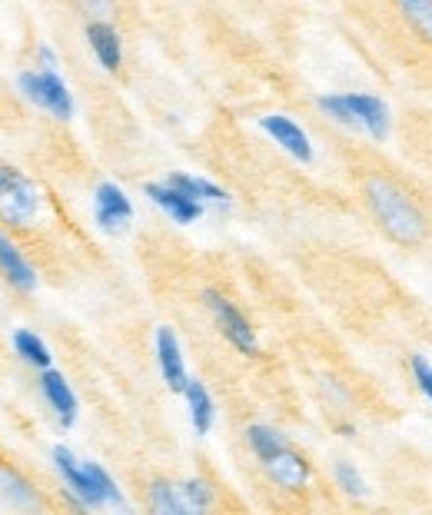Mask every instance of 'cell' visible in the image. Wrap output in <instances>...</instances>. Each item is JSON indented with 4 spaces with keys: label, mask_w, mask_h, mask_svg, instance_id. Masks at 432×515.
<instances>
[{
    "label": "cell",
    "mask_w": 432,
    "mask_h": 515,
    "mask_svg": "<svg viewBox=\"0 0 432 515\" xmlns=\"http://www.w3.org/2000/svg\"><path fill=\"white\" fill-rule=\"evenodd\" d=\"M366 197H369V206H373L376 220L383 223V230L393 236V240L406 243V246H416L426 236L423 213H419L416 206L409 203L406 193L393 187L389 180H379V177L369 180Z\"/></svg>",
    "instance_id": "obj_1"
},
{
    "label": "cell",
    "mask_w": 432,
    "mask_h": 515,
    "mask_svg": "<svg viewBox=\"0 0 432 515\" xmlns=\"http://www.w3.org/2000/svg\"><path fill=\"white\" fill-rule=\"evenodd\" d=\"M20 94L30 103H37L40 110H47L50 117L57 120H70L74 117V97L64 80L57 77V70H24L17 80Z\"/></svg>",
    "instance_id": "obj_2"
},
{
    "label": "cell",
    "mask_w": 432,
    "mask_h": 515,
    "mask_svg": "<svg viewBox=\"0 0 432 515\" xmlns=\"http://www.w3.org/2000/svg\"><path fill=\"white\" fill-rule=\"evenodd\" d=\"M40 210V190L14 167H0V220L27 226Z\"/></svg>",
    "instance_id": "obj_3"
},
{
    "label": "cell",
    "mask_w": 432,
    "mask_h": 515,
    "mask_svg": "<svg viewBox=\"0 0 432 515\" xmlns=\"http://www.w3.org/2000/svg\"><path fill=\"white\" fill-rule=\"evenodd\" d=\"M54 466H57L60 479H64L67 492L74 496V502H77L80 509H100V506H107L104 492H100L94 472H90V462H80L67 446H54Z\"/></svg>",
    "instance_id": "obj_4"
},
{
    "label": "cell",
    "mask_w": 432,
    "mask_h": 515,
    "mask_svg": "<svg viewBox=\"0 0 432 515\" xmlns=\"http://www.w3.org/2000/svg\"><path fill=\"white\" fill-rule=\"evenodd\" d=\"M94 220L104 233L123 236L133 223V203L117 183H100L94 190Z\"/></svg>",
    "instance_id": "obj_5"
},
{
    "label": "cell",
    "mask_w": 432,
    "mask_h": 515,
    "mask_svg": "<svg viewBox=\"0 0 432 515\" xmlns=\"http://www.w3.org/2000/svg\"><path fill=\"white\" fill-rule=\"evenodd\" d=\"M203 300H207V306L213 309V316H216V323H220L223 336L230 339V343L240 349V353H256V333H253V326L243 319L240 309H236L230 300H223V296L216 293V290L203 293Z\"/></svg>",
    "instance_id": "obj_6"
},
{
    "label": "cell",
    "mask_w": 432,
    "mask_h": 515,
    "mask_svg": "<svg viewBox=\"0 0 432 515\" xmlns=\"http://www.w3.org/2000/svg\"><path fill=\"white\" fill-rule=\"evenodd\" d=\"M143 193H147V197L157 203L173 223H180V226L197 223L200 216H203V203L187 197V193L177 190L173 183H147V187H143Z\"/></svg>",
    "instance_id": "obj_7"
},
{
    "label": "cell",
    "mask_w": 432,
    "mask_h": 515,
    "mask_svg": "<svg viewBox=\"0 0 432 515\" xmlns=\"http://www.w3.org/2000/svg\"><path fill=\"white\" fill-rule=\"evenodd\" d=\"M260 127L270 133V137L280 143V147L290 153L293 160H300V163H313V143L310 137H306V130L300 127L296 120L290 117H283V113H270V117H263L260 120Z\"/></svg>",
    "instance_id": "obj_8"
},
{
    "label": "cell",
    "mask_w": 432,
    "mask_h": 515,
    "mask_svg": "<svg viewBox=\"0 0 432 515\" xmlns=\"http://www.w3.org/2000/svg\"><path fill=\"white\" fill-rule=\"evenodd\" d=\"M157 363H160L163 383H167L173 393H183L187 383H190V376H187V363H183L180 339L170 326L157 329Z\"/></svg>",
    "instance_id": "obj_9"
},
{
    "label": "cell",
    "mask_w": 432,
    "mask_h": 515,
    "mask_svg": "<svg viewBox=\"0 0 432 515\" xmlns=\"http://www.w3.org/2000/svg\"><path fill=\"white\" fill-rule=\"evenodd\" d=\"M346 103H349V110H353L359 130H366L369 137H376V140L389 137V130H393V113H389L383 100L373 94H346Z\"/></svg>",
    "instance_id": "obj_10"
},
{
    "label": "cell",
    "mask_w": 432,
    "mask_h": 515,
    "mask_svg": "<svg viewBox=\"0 0 432 515\" xmlns=\"http://www.w3.org/2000/svg\"><path fill=\"white\" fill-rule=\"evenodd\" d=\"M40 393L47 396L50 409L57 412L60 426H74L77 422V412H80V403L74 396V389L64 379V373H57V369H40Z\"/></svg>",
    "instance_id": "obj_11"
},
{
    "label": "cell",
    "mask_w": 432,
    "mask_h": 515,
    "mask_svg": "<svg viewBox=\"0 0 432 515\" xmlns=\"http://www.w3.org/2000/svg\"><path fill=\"white\" fill-rule=\"evenodd\" d=\"M0 273L7 276L10 286H17V290H37V273L34 266L24 260V253L17 250V243H10V236L0 233Z\"/></svg>",
    "instance_id": "obj_12"
},
{
    "label": "cell",
    "mask_w": 432,
    "mask_h": 515,
    "mask_svg": "<svg viewBox=\"0 0 432 515\" xmlns=\"http://www.w3.org/2000/svg\"><path fill=\"white\" fill-rule=\"evenodd\" d=\"M87 44H90V50L97 54L100 67H104V70H117V67H120L123 47H120L117 30H113L110 24H104V20H94V24L87 27Z\"/></svg>",
    "instance_id": "obj_13"
},
{
    "label": "cell",
    "mask_w": 432,
    "mask_h": 515,
    "mask_svg": "<svg viewBox=\"0 0 432 515\" xmlns=\"http://www.w3.org/2000/svg\"><path fill=\"white\" fill-rule=\"evenodd\" d=\"M266 472L286 489H300V486H306V479H310V466H306L296 452H290V446L283 452H276L273 459H266Z\"/></svg>",
    "instance_id": "obj_14"
},
{
    "label": "cell",
    "mask_w": 432,
    "mask_h": 515,
    "mask_svg": "<svg viewBox=\"0 0 432 515\" xmlns=\"http://www.w3.org/2000/svg\"><path fill=\"white\" fill-rule=\"evenodd\" d=\"M183 396H187V403H190V422H193V429H197V436H207L213 429V416H216L213 396L207 393V386H203L200 379H190L187 389H183Z\"/></svg>",
    "instance_id": "obj_15"
},
{
    "label": "cell",
    "mask_w": 432,
    "mask_h": 515,
    "mask_svg": "<svg viewBox=\"0 0 432 515\" xmlns=\"http://www.w3.org/2000/svg\"><path fill=\"white\" fill-rule=\"evenodd\" d=\"M167 183H173L177 190H183L187 197H193L197 203H216V206H226L230 203V193L220 190L216 183L203 180V177H190V173H170Z\"/></svg>",
    "instance_id": "obj_16"
},
{
    "label": "cell",
    "mask_w": 432,
    "mask_h": 515,
    "mask_svg": "<svg viewBox=\"0 0 432 515\" xmlns=\"http://www.w3.org/2000/svg\"><path fill=\"white\" fill-rule=\"evenodd\" d=\"M14 349H17V356L24 359V363L37 366V369H47L50 363H54V356H50L47 343L37 333H30V329H17V333H14Z\"/></svg>",
    "instance_id": "obj_17"
},
{
    "label": "cell",
    "mask_w": 432,
    "mask_h": 515,
    "mask_svg": "<svg viewBox=\"0 0 432 515\" xmlns=\"http://www.w3.org/2000/svg\"><path fill=\"white\" fill-rule=\"evenodd\" d=\"M0 496H4L14 509H34L37 496L27 486V479H20L14 469H0Z\"/></svg>",
    "instance_id": "obj_18"
},
{
    "label": "cell",
    "mask_w": 432,
    "mask_h": 515,
    "mask_svg": "<svg viewBox=\"0 0 432 515\" xmlns=\"http://www.w3.org/2000/svg\"><path fill=\"white\" fill-rule=\"evenodd\" d=\"M150 506H153V512H160V515H183V512H190L187 499H183V492L177 486H170V482H153V486H150Z\"/></svg>",
    "instance_id": "obj_19"
},
{
    "label": "cell",
    "mask_w": 432,
    "mask_h": 515,
    "mask_svg": "<svg viewBox=\"0 0 432 515\" xmlns=\"http://www.w3.org/2000/svg\"><path fill=\"white\" fill-rule=\"evenodd\" d=\"M246 442H250V449H253L263 462L273 459L276 452L286 449V439H283L276 429H270V426H250V429H246Z\"/></svg>",
    "instance_id": "obj_20"
},
{
    "label": "cell",
    "mask_w": 432,
    "mask_h": 515,
    "mask_svg": "<svg viewBox=\"0 0 432 515\" xmlns=\"http://www.w3.org/2000/svg\"><path fill=\"white\" fill-rule=\"evenodd\" d=\"M396 4L403 7L409 24L432 44V0H396Z\"/></svg>",
    "instance_id": "obj_21"
},
{
    "label": "cell",
    "mask_w": 432,
    "mask_h": 515,
    "mask_svg": "<svg viewBox=\"0 0 432 515\" xmlns=\"http://www.w3.org/2000/svg\"><path fill=\"white\" fill-rule=\"evenodd\" d=\"M316 107H320L329 120H336V123H343V127H349V130H359V123H356V117H353V110H349V103H346V94H329V97H320L316 100Z\"/></svg>",
    "instance_id": "obj_22"
},
{
    "label": "cell",
    "mask_w": 432,
    "mask_h": 515,
    "mask_svg": "<svg viewBox=\"0 0 432 515\" xmlns=\"http://www.w3.org/2000/svg\"><path fill=\"white\" fill-rule=\"evenodd\" d=\"M180 492H183V499H187L190 512H203V509L213 506V492H210V486L203 479H187L180 486Z\"/></svg>",
    "instance_id": "obj_23"
},
{
    "label": "cell",
    "mask_w": 432,
    "mask_h": 515,
    "mask_svg": "<svg viewBox=\"0 0 432 515\" xmlns=\"http://www.w3.org/2000/svg\"><path fill=\"white\" fill-rule=\"evenodd\" d=\"M336 482H339V489L346 492V496H366V479L359 476L353 462H336Z\"/></svg>",
    "instance_id": "obj_24"
},
{
    "label": "cell",
    "mask_w": 432,
    "mask_h": 515,
    "mask_svg": "<svg viewBox=\"0 0 432 515\" xmlns=\"http://www.w3.org/2000/svg\"><path fill=\"white\" fill-rule=\"evenodd\" d=\"M409 369H413V376H416V386L423 389V396L432 403V366H429V359L426 356H409Z\"/></svg>",
    "instance_id": "obj_25"
},
{
    "label": "cell",
    "mask_w": 432,
    "mask_h": 515,
    "mask_svg": "<svg viewBox=\"0 0 432 515\" xmlns=\"http://www.w3.org/2000/svg\"><path fill=\"white\" fill-rule=\"evenodd\" d=\"M37 54H40V60H44V70H57V57H54V50H50V47H37Z\"/></svg>",
    "instance_id": "obj_26"
}]
</instances>
